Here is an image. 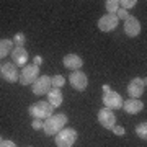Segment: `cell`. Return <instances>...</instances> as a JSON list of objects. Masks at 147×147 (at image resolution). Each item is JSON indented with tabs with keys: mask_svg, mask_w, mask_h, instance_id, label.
Segmentation results:
<instances>
[{
	"mask_svg": "<svg viewBox=\"0 0 147 147\" xmlns=\"http://www.w3.org/2000/svg\"><path fill=\"white\" fill-rule=\"evenodd\" d=\"M0 142H2V136H0Z\"/></svg>",
	"mask_w": 147,
	"mask_h": 147,
	"instance_id": "f546056e",
	"label": "cell"
},
{
	"mask_svg": "<svg viewBox=\"0 0 147 147\" xmlns=\"http://www.w3.org/2000/svg\"><path fill=\"white\" fill-rule=\"evenodd\" d=\"M28 113L33 119H47L49 116L54 115V108L47 101H36L28 108Z\"/></svg>",
	"mask_w": 147,
	"mask_h": 147,
	"instance_id": "7a4b0ae2",
	"label": "cell"
},
{
	"mask_svg": "<svg viewBox=\"0 0 147 147\" xmlns=\"http://www.w3.org/2000/svg\"><path fill=\"white\" fill-rule=\"evenodd\" d=\"M51 85H53V88H61V87H64L65 85V79H64L62 75H54V77H51Z\"/></svg>",
	"mask_w": 147,
	"mask_h": 147,
	"instance_id": "44dd1931",
	"label": "cell"
},
{
	"mask_svg": "<svg viewBox=\"0 0 147 147\" xmlns=\"http://www.w3.org/2000/svg\"><path fill=\"white\" fill-rule=\"evenodd\" d=\"M11 41H13V46L15 47H23V44L26 42V36H25V33H16Z\"/></svg>",
	"mask_w": 147,
	"mask_h": 147,
	"instance_id": "ffe728a7",
	"label": "cell"
},
{
	"mask_svg": "<svg viewBox=\"0 0 147 147\" xmlns=\"http://www.w3.org/2000/svg\"><path fill=\"white\" fill-rule=\"evenodd\" d=\"M2 77L8 84H15L20 79V70H18V67L11 61L10 62H5V64H2Z\"/></svg>",
	"mask_w": 147,
	"mask_h": 147,
	"instance_id": "52a82bcc",
	"label": "cell"
},
{
	"mask_svg": "<svg viewBox=\"0 0 147 147\" xmlns=\"http://www.w3.org/2000/svg\"><path fill=\"white\" fill-rule=\"evenodd\" d=\"M31 127L34 129V131H39V129H42V121H41V119H33V121H31Z\"/></svg>",
	"mask_w": 147,
	"mask_h": 147,
	"instance_id": "cb8c5ba5",
	"label": "cell"
},
{
	"mask_svg": "<svg viewBox=\"0 0 147 147\" xmlns=\"http://www.w3.org/2000/svg\"><path fill=\"white\" fill-rule=\"evenodd\" d=\"M11 51H13V41L8 38L0 39V59L7 57L8 54H11Z\"/></svg>",
	"mask_w": 147,
	"mask_h": 147,
	"instance_id": "e0dca14e",
	"label": "cell"
},
{
	"mask_svg": "<svg viewBox=\"0 0 147 147\" xmlns=\"http://www.w3.org/2000/svg\"><path fill=\"white\" fill-rule=\"evenodd\" d=\"M110 87H108V85H103V93H108V92H110Z\"/></svg>",
	"mask_w": 147,
	"mask_h": 147,
	"instance_id": "83f0119b",
	"label": "cell"
},
{
	"mask_svg": "<svg viewBox=\"0 0 147 147\" xmlns=\"http://www.w3.org/2000/svg\"><path fill=\"white\" fill-rule=\"evenodd\" d=\"M121 108L126 111L127 115H137V113H141L142 111L144 103H142L139 98H129V100L123 101V106H121Z\"/></svg>",
	"mask_w": 147,
	"mask_h": 147,
	"instance_id": "5bb4252c",
	"label": "cell"
},
{
	"mask_svg": "<svg viewBox=\"0 0 147 147\" xmlns=\"http://www.w3.org/2000/svg\"><path fill=\"white\" fill-rule=\"evenodd\" d=\"M147 87V80L146 79H141V77H134V79L127 84V93L131 98H139L144 90Z\"/></svg>",
	"mask_w": 147,
	"mask_h": 147,
	"instance_id": "8992f818",
	"label": "cell"
},
{
	"mask_svg": "<svg viewBox=\"0 0 147 147\" xmlns=\"http://www.w3.org/2000/svg\"><path fill=\"white\" fill-rule=\"evenodd\" d=\"M67 121L69 118L65 113H56V115L49 116L47 119L42 121V131H44L46 136H56L61 129L65 127Z\"/></svg>",
	"mask_w": 147,
	"mask_h": 147,
	"instance_id": "6da1fadb",
	"label": "cell"
},
{
	"mask_svg": "<svg viewBox=\"0 0 147 147\" xmlns=\"http://www.w3.org/2000/svg\"><path fill=\"white\" fill-rule=\"evenodd\" d=\"M47 103L53 106V108H59V106L62 105L64 101V96H62V92L61 88H51L47 92Z\"/></svg>",
	"mask_w": 147,
	"mask_h": 147,
	"instance_id": "2e32d148",
	"label": "cell"
},
{
	"mask_svg": "<svg viewBox=\"0 0 147 147\" xmlns=\"http://www.w3.org/2000/svg\"><path fill=\"white\" fill-rule=\"evenodd\" d=\"M28 51L25 47H13V51H11V62L15 64L16 67H25L28 64Z\"/></svg>",
	"mask_w": 147,
	"mask_h": 147,
	"instance_id": "4fadbf2b",
	"label": "cell"
},
{
	"mask_svg": "<svg viewBox=\"0 0 147 147\" xmlns=\"http://www.w3.org/2000/svg\"><path fill=\"white\" fill-rule=\"evenodd\" d=\"M39 77V67L34 65V64H26L25 67L21 69L20 72V79H18V84L26 87V85H33Z\"/></svg>",
	"mask_w": 147,
	"mask_h": 147,
	"instance_id": "277c9868",
	"label": "cell"
},
{
	"mask_svg": "<svg viewBox=\"0 0 147 147\" xmlns=\"http://www.w3.org/2000/svg\"><path fill=\"white\" fill-rule=\"evenodd\" d=\"M111 131L115 132L116 136H124V132H126V129H124L123 126H115L113 129H111Z\"/></svg>",
	"mask_w": 147,
	"mask_h": 147,
	"instance_id": "d4e9b609",
	"label": "cell"
},
{
	"mask_svg": "<svg viewBox=\"0 0 147 147\" xmlns=\"http://www.w3.org/2000/svg\"><path fill=\"white\" fill-rule=\"evenodd\" d=\"M33 64H34V65H38V67H39V65H41V64H42V57H41V56H36V57H34V62H33Z\"/></svg>",
	"mask_w": 147,
	"mask_h": 147,
	"instance_id": "4316f807",
	"label": "cell"
},
{
	"mask_svg": "<svg viewBox=\"0 0 147 147\" xmlns=\"http://www.w3.org/2000/svg\"><path fill=\"white\" fill-rule=\"evenodd\" d=\"M28 147H33V146H28Z\"/></svg>",
	"mask_w": 147,
	"mask_h": 147,
	"instance_id": "4dcf8cb0",
	"label": "cell"
},
{
	"mask_svg": "<svg viewBox=\"0 0 147 147\" xmlns=\"http://www.w3.org/2000/svg\"><path fill=\"white\" fill-rule=\"evenodd\" d=\"M69 84H70V87H72L74 90L84 92V90H87V87H88V77H87V74L82 72V70H74V72H70V75H69Z\"/></svg>",
	"mask_w": 147,
	"mask_h": 147,
	"instance_id": "5b68a950",
	"label": "cell"
},
{
	"mask_svg": "<svg viewBox=\"0 0 147 147\" xmlns=\"http://www.w3.org/2000/svg\"><path fill=\"white\" fill-rule=\"evenodd\" d=\"M105 7H106V11L110 15H116V11L119 8V3H118V0H106Z\"/></svg>",
	"mask_w": 147,
	"mask_h": 147,
	"instance_id": "d6986e66",
	"label": "cell"
},
{
	"mask_svg": "<svg viewBox=\"0 0 147 147\" xmlns=\"http://www.w3.org/2000/svg\"><path fill=\"white\" fill-rule=\"evenodd\" d=\"M98 123H100V126H103L105 129H113L116 126V116L115 113L108 108H101L98 111Z\"/></svg>",
	"mask_w": 147,
	"mask_h": 147,
	"instance_id": "ba28073f",
	"label": "cell"
},
{
	"mask_svg": "<svg viewBox=\"0 0 147 147\" xmlns=\"http://www.w3.org/2000/svg\"><path fill=\"white\" fill-rule=\"evenodd\" d=\"M31 88H33V93L34 95H47V92L53 88V85H51V77H49V75H41V77H38V80L31 85Z\"/></svg>",
	"mask_w": 147,
	"mask_h": 147,
	"instance_id": "30bf717a",
	"label": "cell"
},
{
	"mask_svg": "<svg viewBox=\"0 0 147 147\" xmlns=\"http://www.w3.org/2000/svg\"><path fill=\"white\" fill-rule=\"evenodd\" d=\"M119 3V8H123V10H129V8H134L137 3V0H119L118 2Z\"/></svg>",
	"mask_w": 147,
	"mask_h": 147,
	"instance_id": "7402d4cb",
	"label": "cell"
},
{
	"mask_svg": "<svg viewBox=\"0 0 147 147\" xmlns=\"http://www.w3.org/2000/svg\"><path fill=\"white\" fill-rule=\"evenodd\" d=\"M64 67L65 69H70V70H80L82 65H84V59L80 57L79 54H67L65 57H64Z\"/></svg>",
	"mask_w": 147,
	"mask_h": 147,
	"instance_id": "9a60e30c",
	"label": "cell"
},
{
	"mask_svg": "<svg viewBox=\"0 0 147 147\" xmlns=\"http://www.w3.org/2000/svg\"><path fill=\"white\" fill-rule=\"evenodd\" d=\"M124 33H126L129 38H136L141 34V23L136 16H131L127 20H124Z\"/></svg>",
	"mask_w": 147,
	"mask_h": 147,
	"instance_id": "7c38bea8",
	"label": "cell"
},
{
	"mask_svg": "<svg viewBox=\"0 0 147 147\" xmlns=\"http://www.w3.org/2000/svg\"><path fill=\"white\" fill-rule=\"evenodd\" d=\"M118 23H119L118 16L106 13V15H103L100 20H98V30L103 31V33H110V31H113V30L118 26Z\"/></svg>",
	"mask_w": 147,
	"mask_h": 147,
	"instance_id": "8fae6325",
	"label": "cell"
},
{
	"mask_svg": "<svg viewBox=\"0 0 147 147\" xmlns=\"http://www.w3.org/2000/svg\"><path fill=\"white\" fill-rule=\"evenodd\" d=\"M0 147H18L13 141H10V139H5V141L0 142Z\"/></svg>",
	"mask_w": 147,
	"mask_h": 147,
	"instance_id": "484cf974",
	"label": "cell"
},
{
	"mask_svg": "<svg viewBox=\"0 0 147 147\" xmlns=\"http://www.w3.org/2000/svg\"><path fill=\"white\" fill-rule=\"evenodd\" d=\"M136 134H137L139 139H142V141L147 139V123L146 121H142V123H139L136 126Z\"/></svg>",
	"mask_w": 147,
	"mask_h": 147,
	"instance_id": "ac0fdd59",
	"label": "cell"
},
{
	"mask_svg": "<svg viewBox=\"0 0 147 147\" xmlns=\"http://www.w3.org/2000/svg\"><path fill=\"white\" fill-rule=\"evenodd\" d=\"M123 96H121L118 92H113V90H110L108 93L103 95V103H105V108H108V110H118V108H121L123 106Z\"/></svg>",
	"mask_w": 147,
	"mask_h": 147,
	"instance_id": "9c48e42d",
	"label": "cell"
},
{
	"mask_svg": "<svg viewBox=\"0 0 147 147\" xmlns=\"http://www.w3.org/2000/svg\"><path fill=\"white\" fill-rule=\"evenodd\" d=\"M116 16H118V20H127L129 18V13H127L126 10H123V8H118V11H116Z\"/></svg>",
	"mask_w": 147,
	"mask_h": 147,
	"instance_id": "603a6c76",
	"label": "cell"
},
{
	"mask_svg": "<svg viewBox=\"0 0 147 147\" xmlns=\"http://www.w3.org/2000/svg\"><path fill=\"white\" fill-rule=\"evenodd\" d=\"M77 141V131L74 127H64L54 136V142L57 147H72Z\"/></svg>",
	"mask_w": 147,
	"mask_h": 147,
	"instance_id": "3957f363",
	"label": "cell"
},
{
	"mask_svg": "<svg viewBox=\"0 0 147 147\" xmlns=\"http://www.w3.org/2000/svg\"><path fill=\"white\" fill-rule=\"evenodd\" d=\"M0 75H2V64H0Z\"/></svg>",
	"mask_w": 147,
	"mask_h": 147,
	"instance_id": "f1b7e54d",
	"label": "cell"
}]
</instances>
